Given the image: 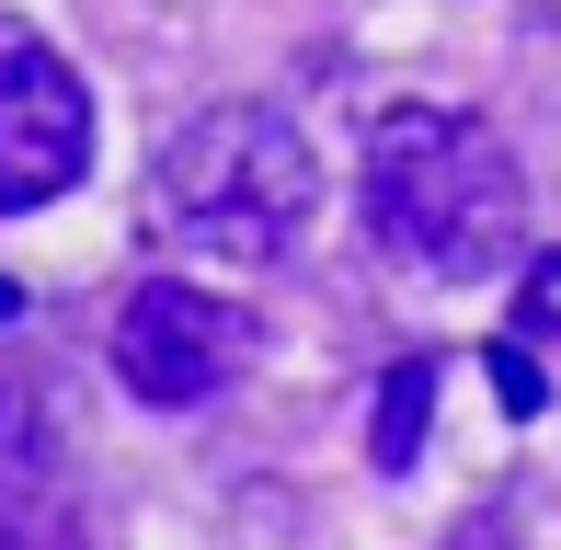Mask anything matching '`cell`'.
<instances>
[{"mask_svg":"<svg viewBox=\"0 0 561 550\" xmlns=\"http://www.w3.org/2000/svg\"><path fill=\"white\" fill-rule=\"evenodd\" d=\"M0 550H81V470L46 379H0Z\"/></svg>","mask_w":561,"mask_h":550,"instance_id":"obj_5","label":"cell"},{"mask_svg":"<svg viewBox=\"0 0 561 550\" xmlns=\"http://www.w3.org/2000/svg\"><path fill=\"white\" fill-rule=\"evenodd\" d=\"M516 333L527 344H561V253H539L516 275Z\"/></svg>","mask_w":561,"mask_h":550,"instance_id":"obj_7","label":"cell"},{"mask_svg":"<svg viewBox=\"0 0 561 550\" xmlns=\"http://www.w3.org/2000/svg\"><path fill=\"white\" fill-rule=\"evenodd\" d=\"M12 310H23V298H12V287H0V321H12Z\"/></svg>","mask_w":561,"mask_h":550,"instance_id":"obj_9","label":"cell"},{"mask_svg":"<svg viewBox=\"0 0 561 550\" xmlns=\"http://www.w3.org/2000/svg\"><path fill=\"white\" fill-rule=\"evenodd\" d=\"M92 172V92L58 46H12L0 58V218L58 207Z\"/></svg>","mask_w":561,"mask_h":550,"instance_id":"obj_4","label":"cell"},{"mask_svg":"<svg viewBox=\"0 0 561 550\" xmlns=\"http://www.w3.org/2000/svg\"><path fill=\"white\" fill-rule=\"evenodd\" d=\"M241 367H252V310L218 298V287H195V275H149L115 310V379H126V402H149V413L218 402Z\"/></svg>","mask_w":561,"mask_h":550,"instance_id":"obj_3","label":"cell"},{"mask_svg":"<svg viewBox=\"0 0 561 550\" xmlns=\"http://www.w3.org/2000/svg\"><path fill=\"white\" fill-rule=\"evenodd\" d=\"M367 218L401 264L447 275V287H493L527 253V172L481 115L390 104L367 127Z\"/></svg>","mask_w":561,"mask_h":550,"instance_id":"obj_1","label":"cell"},{"mask_svg":"<svg viewBox=\"0 0 561 550\" xmlns=\"http://www.w3.org/2000/svg\"><path fill=\"white\" fill-rule=\"evenodd\" d=\"M424 424H436V356H401L390 379H378V413H367V459L390 470V482L424 459Z\"/></svg>","mask_w":561,"mask_h":550,"instance_id":"obj_6","label":"cell"},{"mask_svg":"<svg viewBox=\"0 0 561 550\" xmlns=\"http://www.w3.org/2000/svg\"><path fill=\"white\" fill-rule=\"evenodd\" d=\"M149 195H161L172 241L207 264H275L310 241L321 218V161L298 138V115L275 104H207L161 138L149 161Z\"/></svg>","mask_w":561,"mask_h":550,"instance_id":"obj_2","label":"cell"},{"mask_svg":"<svg viewBox=\"0 0 561 550\" xmlns=\"http://www.w3.org/2000/svg\"><path fill=\"white\" fill-rule=\"evenodd\" d=\"M481 367H493V402L516 413V424L539 413V356H527V333H504V344H493V356H481Z\"/></svg>","mask_w":561,"mask_h":550,"instance_id":"obj_8","label":"cell"}]
</instances>
